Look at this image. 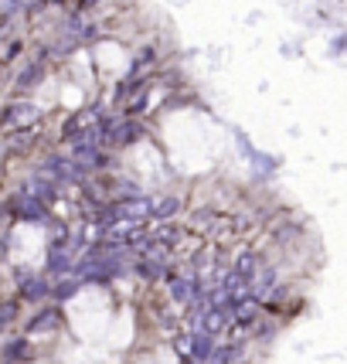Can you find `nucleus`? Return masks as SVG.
Masks as SVG:
<instances>
[{
  "mask_svg": "<svg viewBox=\"0 0 347 364\" xmlns=\"http://www.w3.org/2000/svg\"><path fill=\"white\" fill-rule=\"evenodd\" d=\"M245 344L249 341H225L215 348V358L208 364H245Z\"/></svg>",
  "mask_w": 347,
  "mask_h": 364,
  "instance_id": "6",
  "label": "nucleus"
},
{
  "mask_svg": "<svg viewBox=\"0 0 347 364\" xmlns=\"http://www.w3.org/2000/svg\"><path fill=\"white\" fill-rule=\"evenodd\" d=\"M146 133H150V127L143 123L140 116H123L119 127H116V136H112V150H127L133 143H140Z\"/></svg>",
  "mask_w": 347,
  "mask_h": 364,
  "instance_id": "1",
  "label": "nucleus"
},
{
  "mask_svg": "<svg viewBox=\"0 0 347 364\" xmlns=\"http://www.w3.org/2000/svg\"><path fill=\"white\" fill-rule=\"evenodd\" d=\"M171 269H174L171 259H154V255H140L133 262V276H140L143 283H164Z\"/></svg>",
  "mask_w": 347,
  "mask_h": 364,
  "instance_id": "2",
  "label": "nucleus"
},
{
  "mask_svg": "<svg viewBox=\"0 0 347 364\" xmlns=\"http://www.w3.org/2000/svg\"><path fill=\"white\" fill-rule=\"evenodd\" d=\"M283 283V266L279 262H266L262 269H259V276H255V283H252V296H255V303L262 306L266 303V296L276 289V286Z\"/></svg>",
  "mask_w": 347,
  "mask_h": 364,
  "instance_id": "3",
  "label": "nucleus"
},
{
  "mask_svg": "<svg viewBox=\"0 0 347 364\" xmlns=\"http://www.w3.org/2000/svg\"><path fill=\"white\" fill-rule=\"evenodd\" d=\"M75 289H79V283H65V286H58V293H55V296H58V300H65V296H72Z\"/></svg>",
  "mask_w": 347,
  "mask_h": 364,
  "instance_id": "8",
  "label": "nucleus"
},
{
  "mask_svg": "<svg viewBox=\"0 0 347 364\" xmlns=\"http://www.w3.org/2000/svg\"><path fill=\"white\" fill-rule=\"evenodd\" d=\"M188 337H191V358L198 364H208L215 358V348H218L215 337H208V333H201V331H188Z\"/></svg>",
  "mask_w": 347,
  "mask_h": 364,
  "instance_id": "5",
  "label": "nucleus"
},
{
  "mask_svg": "<svg viewBox=\"0 0 347 364\" xmlns=\"http://www.w3.org/2000/svg\"><path fill=\"white\" fill-rule=\"evenodd\" d=\"M184 211V198L181 194H160L154 198V211H150V222L160 225V222H174L177 215Z\"/></svg>",
  "mask_w": 347,
  "mask_h": 364,
  "instance_id": "4",
  "label": "nucleus"
},
{
  "mask_svg": "<svg viewBox=\"0 0 347 364\" xmlns=\"http://www.w3.org/2000/svg\"><path fill=\"white\" fill-rule=\"evenodd\" d=\"M276 333H279V320H269L266 314H262V320H259V327L252 331L249 341H255V344H269V341H276Z\"/></svg>",
  "mask_w": 347,
  "mask_h": 364,
  "instance_id": "7",
  "label": "nucleus"
}]
</instances>
